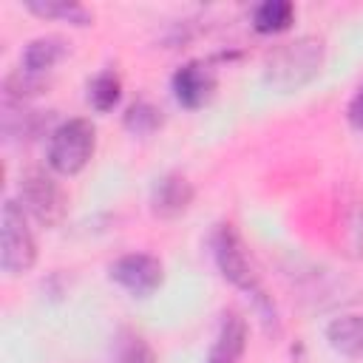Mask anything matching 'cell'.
<instances>
[{"label":"cell","mask_w":363,"mask_h":363,"mask_svg":"<svg viewBox=\"0 0 363 363\" xmlns=\"http://www.w3.org/2000/svg\"><path fill=\"white\" fill-rule=\"evenodd\" d=\"M213 258H216V267L221 272L224 281H230L235 289H241L247 298H252L261 320L267 323V329H278V312H275V303L272 298L267 295L258 272H255V264L250 261L247 255V247L238 235V230L224 221L216 227L213 233Z\"/></svg>","instance_id":"1"},{"label":"cell","mask_w":363,"mask_h":363,"mask_svg":"<svg viewBox=\"0 0 363 363\" xmlns=\"http://www.w3.org/2000/svg\"><path fill=\"white\" fill-rule=\"evenodd\" d=\"M323 62H326V43L315 34H303L275 45L267 54L264 82L281 94H292L309 85L323 71Z\"/></svg>","instance_id":"2"},{"label":"cell","mask_w":363,"mask_h":363,"mask_svg":"<svg viewBox=\"0 0 363 363\" xmlns=\"http://www.w3.org/2000/svg\"><path fill=\"white\" fill-rule=\"evenodd\" d=\"M96 150V128L91 125V119L74 116L60 122L57 128H51L48 133V167L60 176H77L94 156Z\"/></svg>","instance_id":"3"},{"label":"cell","mask_w":363,"mask_h":363,"mask_svg":"<svg viewBox=\"0 0 363 363\" xmlns=\"http://www.w3.org/2000/svg\"><path fill=\"white\" fill-rule=\"evenodd\" d=\"M37 261V241L20 201L6 199L0 210V267L6 275H26Z\"/></svg>","instance_id":"4"},{"label":"cell","mask_w":363,"mask_h":363,"mask_svg":"<svg viewBox=\"0 0 363 363\" xmlns=\"http://www.w3.org/2000/svg\"><path fill=\"white\" fill-rule=\"evenodd\" d=\"M20 193V207L26 210V216H31L40 227H60L65 213H68V193L62 190V184L45 173L43 167H31L20 176L17 184Z\"/></svg>","instance_id":"5"},{"label":"cell","mask_w":363,"mask_h":363,"mask_svg":"<svg viewBox=\"0 0 363 363\" xmlns=\"http://www.w3.org/2000/svg\"><path fill=\"white\" fill-rule=\"evenodd\" d=\"M108 278L133 298H147L162 286L164 267L150 252H125L108 267Z\"/></svg>","instance_id":"6"},{"label":"cell","mask_w":363,"mask_h":363,"mask_svg":"<svg viewBox=\"0 0 363 363\" xmlns=\"http://www.w3.org/2000/svg\"><path fill=\"white\" fill-rule=\"evenodd\" d=\"M170 88L173 96L182 108H201L213 91H216V74L204 60H190L184 65H179L170 77Z\"/></svg>","instance_id":"7"},{"label":"cell","mask_w":363,"mask_h":363,"mask_svg":"<svg viewBox=\"0 0 363 363\" xmlns=\"http://www.w3.org/2000/svg\"><path fill=\"white\" fill-rule=\"evenodd\" d=\"M48 119H51V111H37L28 102L3 96L0 128H3L6 142H31V139L43 136V130L48 128Z\"/></svg>","instance_id":"8"},{"label":"cell","mask_w":363,"mask_h":363,"mask_svg":"<svg viewBox=\"0 0 363 363\" xmlns=\"http://www.w3.org/2000/svg\"><path fill=\"white\" fill-rule=\"evenodd\" d=\"M193 196H196V190L187 176L164 173L162 179H156V184L150 190V210L159 218H179L182 213L190 210Z\"/></svg>","instance_id":"9"},{"label":"cell","mask_w":363,"mask_h":363,"mask_svg":"<svg viewBox=\"0 0 363 363\" xmlns=\"http://www.w3.org/2000/svg\"><path fill=\"white\" fill-rule=\"evenodd\" d=\"M247 349V320L238 312H227L210 346L207 363H238Z\"/></svg>","instance_id":"10"},{"label":"cell","mask_w":363,"mask_h":363,"mask_svg":"<svg viewBox=\"0 0 363 363\" xmlns=\"http://www.w3.org/2000/svg\"><path fill=\"white\" fill-rule=\"evenodd\" d=\"M65 54H68V43H65L62 37H57V34H43V37H34L31 43H26L20 68H26L28 74L45 77Z\"/></svg>","instance_id":"11"},{"label":"cell","mask_w":363,"mask_h":363,"mask_svg":"<svg viewBox=\"0 0 363 363\" xmlns=\"http://www.w3.org/2000/svg\"><path fill=\"white\" fill-rule=\"evenodd\" d=\"M326 340L343 357L363 360V315H340L329 320Z\"/></svg>","instance_id":"12"},{"label":"cell","mask_w":363,"mask_h":363,"mask_svg":"<svg viewBox=\"0 0 363 363\" xmlns=\"http://www.w3.org/2000/svg\"><path fill=\"white\" fill-rule=\"evenodd\" d=\"M26 9L43 20H60L68 26H91L94 11L77 0H26Z\"/></svg>","instance_id":"13"},{"label":"cell","mask_w":363,"mask_h":363,"mask_svg":"<svg viewBox=\"0 0 363 363\" xmlns=\"http://www.w3.org/2000/svg\"><path fill=\"white\" fill-rule=\"evenodd\" d=\"M295 6L289 0H264L252 9V28L258 34H281L292 26Z\"/></svg>","instance_id":"14"},{"label":"cell","mask_w":363,"mask_h":363,"mask_svg":"<svg viewBox=\"0 0 363 363\" xmlns=\"http://www.w3.org/2000/svg\"><path fill=\"white\" fill-rule=\"evenodd\" d=\"M122 99V79L113 68H102L99 74H94V79L88 82V102L94 111L108 113L119 105Z\"/></svg>","instance_id":"15"},{"label":"cell","mask_w":363,"mask_h":363,"mask_svg":"<svg viewBox=\"0 0 363 363\" xmlns=\"http://www.w3.org/2000/svg\"><path fill=\"white\" fill-rule=\"evenodd\" d=\"M113 363H159V354L139 332L119 329L113 340Z\"/></svg>","instance_id":"16"},{"label":"cell","mask_w":363,"mask_h":363,"mask_svg":"<svg viewBox=\"0 0 363 363\" xmlns=\"http://www.w3.org/2000/svg\"><path fill=\"white\" fill-rule=\"evenodd\" d=\"M122 122H125V128H128L133 136H150V133H156V130L162 128L164 116H162V111H159L153 102L139 99V102L128 105Z\"/></svg>","instance_id":"17"},{"label":"cell","mask_w":363,"mask_h":363,"mask_svg":"<svg viewBox=\"0 0 363 363\" xmlns=\"http://www.w3.org/2000/svg\"><path fill=\"white\" fill-rule=\"evenodd\" d=\"M346 119H349V125H352L357 133H363V82H360V88L354 91V96L349 99Z\"/></svg>","instance_id":"18"},{"label":"cell","mask_w":363,"mask_h":363,"mask_svg":"<svg viewBox=\"0 0 363 363\" xmlns=\"http://www.w3.org/2000/svg\"><path fill=\"white\" fill-rule=\"evenodd\" d=\"M352 235H354V252L363 255V207H357L352 216Z\"/></svg>","instance_id":"19"}]
</instances>
